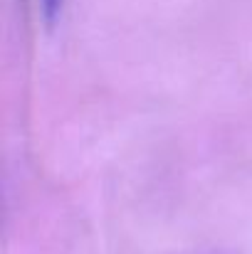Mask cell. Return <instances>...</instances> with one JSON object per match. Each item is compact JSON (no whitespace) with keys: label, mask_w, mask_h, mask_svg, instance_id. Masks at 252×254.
Segmentation results:
<instances>
[{"label":"cell","mask_w":252,"mask_h":254,"mask_svg":"<svg viewBox=\"0 0 252 254\" xmlns=\"http://www.w3.org/2000/svg\"><path fill=\"white\" fill-rule=\"evenodd\" d=\"M42 10H45L47 20H55L57 12L62 10V0H42Z\"/></svg>","instance_id":"cell-1"}]
</instances>
